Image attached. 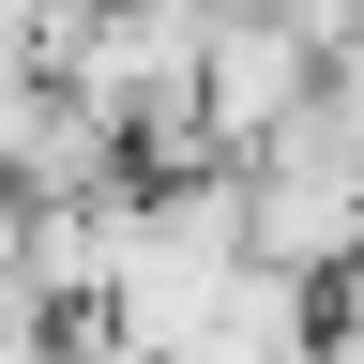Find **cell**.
<instances>
[{"label": "cell", "instance_id": "cell-4", "mask_svg": "<svg viewBox=\"0 0 364 364\" xmlns=\"http://www.w3.org/2000/svg\"><path fill=\"white\" fill-rule=\"evenodd\" d=\"M198 16H289V31H318V46H349L364 0H198Z\"/></svg>", "mask_w": 364, "mask_h": 364}, {"label": "cell", "instance_id": "cell-3", "mask_svg": "<svg viewBox=\"0 0 364 364\" xmlns=\"http://www.w3.org/2000/svg\"><path fill=\"white\" fill-rule=\"evenodd\" d=\"M318 334H334V289H304V273H228V289L198 304V334H182L167 364H318Z\"/></svg>", "mask_w": 364, "mask_h": 364}, {"label": "cell", "instance_id": "cell-2", "mask_svg": "<svg viewBox=\"0 0 364 364\" xmlns=\"http://www.w3.org/2000/svg\"><path fill=\"white\" fill-rule=\"evenodd\" d=\"M318 76H334L318 31H289V16H213V31H198V152H213V167L273 152V136L304 122Z\"/></svg>", "mask_w": 364, "mask_h": 364}, {"label": "cell", "instance_id": "cell-1", "mask_svg": "<svg viewBox=\"0 0 364 364\" xmlns=\"http://www.w3.org/2000/svg\"><path fill=\"white\" fill-rule=\"evenodd\" d=\"M243 258L304 273V289H334L364 258V61L318 76L273 152H243Z\"/></svg>", "mask_w": 364, "mask_h": 364}]
</instances>
